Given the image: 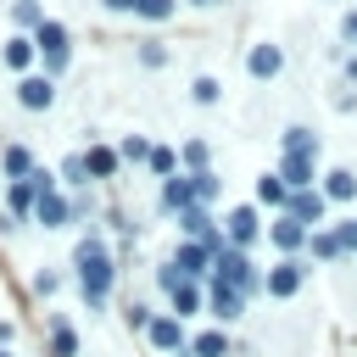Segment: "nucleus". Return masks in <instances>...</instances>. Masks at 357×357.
Listing matches in <instances>:
<instances>
[{
	"mask_svg": "<svg viewBox=\"0 0 357 357\" xmlns=\"http://www.w3.org/2000/svg\"><path fill=\"white\" fill-rule=\"evenodd\" d=\"M223 229H229V245H234V251H245V245L262 234V223H257V206H234V212L223 218Z\"/></svg>",
	"mask_w": 357,
	"mask_h": 357,
	"instance_id": "4",
	"label": "nucleus"
},
{
	"mask_svg": "<svg viewBox=\"0 0 357 357\" xmlns=\"http://www.w3.org/2000/svg\"><path fill=\"white\" fill-rule=\"evenodd\" d=\"M190 312H201V290L184 279V284H173V318H190Z\"/></svg>",
	"mask_w": 357,
	"mask_h": 357,
	"instance_id": "23",
	"label": "nucleus"
},
{
	"mask_svg": "<svg viewBox=\"0 0 357 357\" xmlns=\"http://www.w3.org/2000/svg\"><path fill=\"white\" fill-rule=\"evenodd\" d=\"M145 329H151V346H162V351H184V324H178L173 312H167V318H151Z\"/></svg>",
	"mask_w": 357,
	"mask_h": 357,
	"instance_id": "9",
	"label": "nucleus"
},
{
	"mask_svg": "<svg viewBox=\"0 0 357 357\" xmlns=\"http://www.w3.org/2000/svg\"><path fill=\"white\" fill-rule=\"evenodd\" d=\"M190 357H229V335H223V329H206V335H195Z\"/></svg>",
	"mask_w": 357,
	"mask_h": 357,
	"instance_id": "20",
	"label": "nucleus"
},
{
	"mask_svg": "<svg viewBox=\"0 0 357 357\" xmlns=\"http://www.w3.org/2000/svg\"><path fill=\"white\" fill-rule=\"evenodd\" d=\"M145 162H151V173H173V167H178V156H173L167 145H151V156H145Z\"/></svg>",
	"mask_w": 357,
	"mask_h": 357,
	"instance_id": "29",
	"label": "nucleus"
},
{
	"mask_svg": "<svg viewBox=\"0 0 357 357\" xmlns=\"http://www.w3.org/2000/svg\"><path fill=\"white\" fill-rule=\"evenodd\" d=\"M17 100H22V106H28V112H45V106H50V100H56V84H50V78H45V73H28V78H22V84H17Z\"/></svg>",
	"mask_w": 357,
	"mask_h": 357,
	"instance_id": "6",
	"label": "nucleus"
},
{
	"mask_svg": "<svg viewBox=\"0 0 357 357\" xmlns=\"http://www.w3.org/2000/svg\"><path fill=\"white\" fill-rule=\"evenodd\" d=\"M218 95H223V89H218V78H195V100H201V106H212Z\"/></svg>",
	"mask_w": 357,
	"mask_h": 357,
	"instance_id": "33",
	"label": "nucleus"
},
{
	"mask_svg": "<svg viewBox=\"0 0 357 357\" xmlns=\"http://www.w3.org/2000/svg\"><path fill=\"white\" fill-rule=\"evenodd\" d=\"M178 156H184V162H190L195 173H206V145H201V139H190V145H184Z\"/></svg>",
	"mask_w": 357,
	"mask_h": 357,
	"instance_id": "30",
	"label": "nucleus"
},
{
	"mask_svg": "<svg viewBox=\"0 0 357 357\" xmlns=\"http://www.w3.org/2000/svg\"><path fill=\"white\" fill-rule=\"evenodd\" d=\"M134 17H145V22H162V17H173V0H134Z\"/></svg>",
	"mask_w": 357,
	"mask_h": 357,
	"instance_id": "27",
	"label": "nucleus"
},
{
	"mask_svg": "<svg viewBox=\"0 0 357 357\" xmlns=\"http://www.w3.org/2000/svg\"><path fill=\"white\" fill-rule=\"evenodd\" d=\"M173 268L195 284V279H206V273H212V251H206V245H195V240H184V245H178V257H173Z\"/></svg>",
	"mask_w": 357,
	"mask_h": 357,
	"instance_id": "5",
	"label": "nucleus"
},
{
	"mask_svg": "<svg viewBox=\"0 0 357 357\" xmlns=\"http://www.w3.org/2000/svg\"><path fill=\"white\" fill-rule=\"evenodd\" d=\"M33 218H39L45 229H61V223L73 218V201H67L61 190H50V195H39V201H33Z\"/></svg>",
	"mask_w": 357,
	"mask_h": 357,
	"instance_id": "8",
	"label": "nucleus"
},
{
	"mask_svg": "<svg viewBox=\"0 0 357 357\" xmlns=\"http://www.w3.org/2000/svg\"><path fill=\"white\" fill-rule=\"evenodd\" d=\"M0 357H11V351H0Z\"/></svg>",
	"mask_w": 357,
	"mask_h": 357,
	"instance_id": "40",
	"label": "nucleus"
},
{
	"mask_svg": "<svg viewBox=\"0 0 357 357\" xmlns=\"http://www.w3.org/2000/svg\"><path fill=\"white\" fill-rule=\"evenodd\" d=\"M335 245H340V251H357V223H340V229H335Z\"/></svg>",
	"mask_w": 357,
	"mask_h": 357,
	"instance_id": "34",
	"label": "nucleus"
},
{
	"mask_svg": "<svg viewBox=\"0 0 357 357\" xmlns=\"http://www.w3.org/2000/svg\"><path fill=\"white\" fill-rule=\"evenodd\" d=\"M61 178H67V184H89V173H84V156H67V162H61Z\"/></svg>",
	"mask_w": 357,
	"mask_h": 357,
	"instance_id": "31",
	"label": "nucleus"
},
{
	"mask_svg": "<svg viewBox=\"0 0 357 357\" xmlns=\"http://www.w3.org/2000/svg\"><path fill=\"white\" fill-rule=\"evenodd\" d=\"M28 39H33V56L45 61V78L56 84V73H61V67H67V56H73V45H67V28H61L56 17H45V22H39Z\"/></svg>",
	"mask_w": 357,
	"mask_h": 357,
	"instance_id": "2",
	"label": "nucleus"
},
{
	"mask_svg": "<svg viewBox=\"0 0 357 357\" xmlns=\"http://www.w3.org/2000/svg\"><path fill=\"white\" fill-rule=\"evenodd\" d=\"M162 206H167V212H190V206H195L190 178H167V184H162Z\"/></svg>",
	"mask_w": 357,
	"mask_h": 357,
	"instance_id": "19",
	"label": "nucleus"
},
{
	"mask_svg": "<svg viewBox=\"0 0 357 357\" xmlns=\"http://www.w3.org/2000/svg\"><path fill=\"white\" fill-rule=\"evenodd\" d=\"M324 195H329V201H351V195H357V178H351L346 167H335V173L324 178Z\"/></svg>",
	"mask_w": 357,
	"mask_h": 357,
	"instance_id": "22",
	"label": "nucleus"
},
{
	"mask_svg": "<svg viewBox=\"0 0 357 357\" xmlns=\"http://www.w3.org/2000/svg\"><path fill=\"white\" fill-rule=\"evenodd\" d=\"M11 22H17V28H28V33H33V28H39V22H45V6H39V0H17V6H11Z\"/></svg>",
	"mask_w": 357,
	"mask_h": 357,
	"instance_id": "25",
	"label": "nucleus"
},
{
	"mask_svg": "<svg viewBox=\"0 0 357 357\" xmlns=\"http://www.w3.org/2000/svg\"><path fill=\"white\" fill-rule=\"evenodd\" d=\"M33 290H39V296H56V290H61V273L39 268V273H33Z\"/></svg>",
	"mask_w": 357,
	"mask_h": 357,
	"instance_id": "32",
	"label": "nucleus"
},
{
	"mask_svg": "<svg viewBox=\"0 0 357 357\" xmlns=\"http://www.w3.org/2000/svg\"><path fill=\"white\" fill-rule=\"evenodd\" d=\"M50 357H78V335L61 312H50Z\"/></svg>",
	"mask_w": 357,
	"mask_h": 357,
	"instance_id": "13",
	"label": "nucleus"
},
{
	"mask_svg": "<svg viewBox=\"0 0 357 357\" xmlns=\"http://www.w3.org/2000/svg\"><path fill=\"white\" fill-rule=\"evenodd\" d=\"M346 33H351V39H357V17H351V22H346Z\"/></svg>",
	"mask_w": 357,
	"mask_h": 357,
	"instance_id": "38",
	"label": "nucleus"
},
{
	"mask_svg": "<svg viewBox=\"0 0 357 357\" xmlns=\"http://www.w3.org/2000/svg\"><path fill=\"white\" fill-rule=\"evenodd\" d=\"M0 167H6V184H22V178L33 173V151H28V145H6V151H0Z\"/></svg>",
	"mask_w": 357,
	"mask_h": 357,
	"instance_id": "11",
	"label": "nucleus"
},
{
	"mask_svg": "<svg viewBox=\"0 0 357 357\" xmlns=\"http://www.w3.org/2000/svg\"><path fill=\"white\" fill-rule=\"evenodd\" d=\"M84 173H89V178H112V173H117V151H112V145H89V151H84Z\"/></svg>",
	"mask_w": 357,
	"mask_h": 357,
	"instance_id": "14",
	"label": "nucleus"
},
{
	"mask_svg": "<svg viewBox=\"0 0 357 357\" xmlns=\"http://www.w3.org/2000/svg\"><path fill=\"white\" fill-rule=\"evenodd\" d=\"M340 245H335V234H312V257H335Z\"/></svg>",
	"mask_w": 357,
	"mask_h": 357,
	"instance_id": "35",
	"label": "nucleus"
},
{
	"mask_svg": "<svg viewBox=\"0 0 357 357\" xmlns=\"http://www.w3.org/2000/svg\"><path fill=\"white\" fill-rule=\"evenodd\" d=\"M284 218H296L301 229H307V223H318V218H324V195H312V190H290Z\"/></svg>",
	"mask_w": 357,
	"mask_h": 357,
	"instance_id": "7",
	"label": "nucleus"
},
{
	"mask_svg": "<svg viewBox=\"0 0 357 357\" xmlns=\"http://www.w3.org/2000/svg\"><path fill=\"white\" fill-rule=\"evenodd\" d=\"M190 6H212V0H190Z\"/></svg>",
	"mask_w": 357,
	"mask_h": 357,
	"instance_id": "39",
	"label": "nucleus"
},
{
	"mask_svg": "<svg viewBox=\"0 0 357 357\" xmlns=\"http://www.w3.org/2000/svg\"><path fill=\"white\" fill-rule=\"evenodd\" d=\"M212 279H218V284H229V290H240V296L262 290V279H257L251 257H245V251H234V245H223V251L212 257Z\"/></svg>",
	"mask_w": 357,
	"mask_h": 357,
	"instance_id": "3",
	"label": "nucleus"
},
{
	"mask_svg": "<svg viewBox=\"0 0 357 357\" xmlns=\"http://www.w3.org/2000/svg\"><path fill=\"white\" fill-rule=\"evenodd\" d=\"M212 312H218V318H223V324H234V318H240V312H245V296H240V290H229V284H218V279H212Z\"/></svg>",
	"mask_w": 357,
	"mask_h": 357,
	"instance_id": "12",
	"label": "nucleus"
},
{
	"mask_svg": "<svg viewBox=\"0 0 357 357\" xmlns=\"http://www.w3.org/2000/svg\"><path fill=\"white\" fill-rule=\"evenodd\" d=\"M284 156H312V134L307 128H290L284 134Z\"/></svg>",
	"mask_w": 357,
	"mask_h": 357,
	"instance_id": "28",
	"label": "nucleus"
},
{
	"mask_svg": "<svg viewBox=\"0 0 357 357\" xmlns=\"http://www.w3.org/2000/svg\"><path fill=\"white\" fill-rule=\"evenodd\" d=\"M262 284H268L273 296H296V290H301V268H296V262H279V268H273Z\"/></svg>",
	"mask_w": 357,
	"mask_h": 357,
	"instance_id": "17",
	"label": "nucleus"
},
{
	"mask_svg": "<svg viewBox=\"0 0 357 357\" xmlns=\"http://www.w3.org/2000/svg\"><path fill=\"white\" fill-rule=\"evenodd\" d=\"M268 234H273V245H279V251H301V245H307V229H301L296 218H279Z\"/></svg>",
	"mask_w": 357,
	"mask_h": 357,
	"instance_id": "16",
	"label": "nucleus"
},
{
	"mask_svg": "<svg viewBox=\"0 0 357 357\" xmlns=\"http://www.w3.org/2000/svg\"><path fill=\"white\" fill-rule=\"evenodd\" d=\"M279 178H284V190H307L312 184V156H284Z\"/></svg>",
	"mask_w": 357,
	"mask_h": 357,
	"instance_id": "15",
	"label": "nucleus"
},
{
	"mask_svg": "<svg viewBox=\"0 0 357 357\" xmlns=\"http://www.w3.org/2000/svg\"><path fill=\"white\" fill-rule=\"evenodd\" d=\"M257 201H268V206H284V201H290L284 178H279V173H262V178H257Z\"/></svg>",
	"mask_w": 357,
	"mask_h": 357,
	"instance_id": "21",
	"label": "nucleus"
},
{
	"mask_svg": "<svg viewBox=\"0 0 357 357\" xmlns=\"http://www.w3.org/2000/svg\"><path fill=\"white\" fill-rule=\"evenodd\" d=\"M106 11H134V0H106Z\"/></svg>",
	"mask_w": 357,
	"mask_h": 357,
	"instance_id": "37",
	"label": "nucleus"
},
{
	"mask_svg": "<svg viewBox=\"0 0 357 357\" xmlns=\"http://www.w3.org/2000/svg\"><path fill=\"white\" fill-rule=\"evenodd\" d=\"M139 61H145V67H162V61H167V50H162V45H145V50H139Z\"/></svg>",
	"mask_w": 357,
	"mask_h": 357,
	"instance_id": "36",
	"label": "nucleus"
},
{
	"mask_svg": "<svg viewBox=\"0 0 357 357\" xmlns=\"http://www.w3.org/2000/svg\"><path fill=\"white\" fill-rule=\"evenodd\" d=\"M145 156H151V139H145V134H128V139L117 145V162H145Z\"/></svg>",
	"mask_w": 357,
	"mask_h": 357,
	"instance_id": "26",
	"label": "nucleus"
},
{
	"mask_svg": "<svg viewBox=\"0 0 357 357\" xmlns=\"http://www.w3.org/2000/svg\"><path fill=\"white\" fill-rule=\"evenodd\" d=\"M73 268H78L84 301H89V307H106L117 268H112V251H106V240H100V234H84V240H78V251H73Z\"/></svg>",
	"mask_w": 357,
	"mask_h": 357,
	"instance_id": "1",
	"label": "nucleus"
},
{
	"mask_svg": "<svg viewBox=\"0 0 357 357\" xmlns=\"http://www.w3.org/2000/svg\"><path fill=\"white\" fill-rule=\"evenodd\" d=\"M279 67H284V50H279V45H257V50H251V73H257V78H273Z\"/></svg>",
	"mask_w": 357,
	"mask_h": 357,
	"instance_id": "18",
	"label": "nucleus"
},
{
	"mask_svg": "<svg viewBox=\"0 0 357 357\" xmlns=\"http://www.w3.org/2000/svg\"><path fill=\"white\" fill-rule=\"evenodd\" d=\"M6 206H11V218L33 212V184H28V178H22V184H6Z\"/></svg>",
	"mask_w": 357,
	"mask_h": 357,
	"instance_id": "24",
	"label": "nucleus"
},
{
	"mask_svg": "<svg viewBox=\"0 0 357 357\" xmlns=\"http://www.w3.org/2000/svg\"><path fill=\"white\" fill-rule=\"evenodd\" d=\"M0 61H6L11 73H22V78H28V67H33V39H28V33H11V39H6V50H0Z\"/></svg>",
	"mask_w": 357,
	"mask_h": 357,
	"instance_id": "10",
	"label": "nucleus"
}]
</instances>
